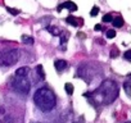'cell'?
I'll list each match as a JSON object with an SVG mask.
<instances>
[{"mask_svg":"<svg viewBox=\"0 0 131 123\" xmlns=\"http://www.w3.org/2000/svg\"><path fill=\"white\" fill-rule=\"evenodd\" d=\"M85 96H90L94 103L107 105V104L114 101L116 97L118 96V87L114 81L107 80L95 91H93L90 94H85Z\"/></svg>","mask_w":131,"mask_h":123,"instance_id":"1","label":"cell"},{"mask_svg":"<svg viewBox=\"0 0 131 123\" xmlns=\"http://www.w3.org/2000/svg\"><path fill=\"white\" fill-rule=\"evenodd\" d=\"M34 101L35 104L44 112H49L51 110L55 104H57V97L54 95V92L48 89V87H41L37 89L35 95H34Z\"/></svg>","mask_w":131,"mask_h":123,"instance_id":"2","label":"cell"},{"mask_svg":"<svg viewBox=\"0 0 131 123\" xmlns=\"http://www.w3.org/2000/svg\"><path fill=\"white\" fill-rule=\"evenodd\" d=\"M19 59V50H3L0 51V67H7L16 64Z\"/></svg>","mask_w":131,"mask_h":123,"instance_id":"3","label":"cell"},{"mask_svg":"<svg viewBox=\"0 0 131 123\" xmlns=\"http://www.w3.org/2000/svg\"><path fill=\"white\" fill-rule=\"evenodd\" d=\"M12 86L16 91L21 92V94H28L30 89H31V83L27 80V77H17L14 76L12 78Z\"/></svg>","mask_w":131,"mask_h":123,"instance_id":"4","label":"cell"},{"mask_svg":"<svg viewBox=\"0 0 131 123\" xmlns=\"http://www.w3.org/2000/svg\"><path fill=\"white\" fill-rule=\"evenodd\" d=\"M62 9H68L70 12H76L77 10V5L75 3H72V2H66V3L58 5V8H57L58 12H60Z\"/></svg>","mask_w":131,"mask_h":123,"instance_id":"5","label":"cell"},{"mask_svg":"<svg viewBox=\"0 0 131 123\" xmlns=\"http://www.w3.org/2000/svg\"><path fill=\"white\" fill-rule=\"evenodd\" d=\"M84 19L82 18H76V17H72V16H70V17H67L66 18V22H67L68 24H72L73 27H79V26H82V22Z\"/></svg>","mask_w":131,"mask_h":123,"instance_id":"6","label":"cell"},{"mask_svg":"<svg viewBox=\"0 0 131 123\" xmlns=\"http://www.w3.org/2000/svg\"><path fill=\"white\" fill-rule=\"evenodd\" d=\"M67 61L66 60H63V59H57L55 61H54V67H55V69L58 71V72H62V71H64L66 68H67Z\"/></svg>","mask_w":131,"mask_h":123,"instance_id":"7","label":"cell"},{"mask_svg":"<svg viewBox=\"0 0 131 123\" xmlns=\"http://www.w3.org/2000/svg\"><path fill=\"white\" fill-rule=\"evenodd\" d=\"M30 75V68L28 67H21L16 71V76L17 77H27Z\"/></svg>","mask_w":131,"mask_h":123,"instance_id":"8","label":"cell"},{"mask_svg":"<svg viewBox=\"0 0 131 123\" xmlns=\"http://www.w3.org/2000/svg\"><path fill=\"white\" fill-rule=\"evenodd\" d=\"M46 30L53 35V36H59L60 35V30L58 28V27H54V26H48L46 27Z\"/></svg>","mask_w":131,"mask_h":123,"instance_id":"9","label":"cell"},{"mask_svg":"<svg viewBox=\"0 0 131 123\" xmlns=\"http://www.w3.org/2000/svg\"><path fill=\"white\" fill-rule=\"evenodd\" d=\"M112 23H113L114 27L119 28V27L123 26V18H122V17H117V18H114V19L112 21Z\"/></svg>","mask_w":131,"mask_h":123,"instance_id":"10","label":"cell"},{"mask_svg":"<svg viewBox=\"0 0 131 123\" xmlns=\"http://www.w3.org/2000/svg\"><path fill=\"white\" fill-rule=\"evenodd\" d=\"M64 90H66V92H67L68 95H72V94H73L75 87H73V85H72V83H66V85H64Z\"/></svg>","mask_w":131,"mask_h":123,"instance_id":"11","label":"cell"},{"mask_svg":"<svg viewBox=\"0 0 131 123\" xmlns=\"http://www.w3.org/2000/svg\"><path fill=\"white\" fill-rule=\"evenodd\" d=\"M36 72H37V75H39V77H40L41 80L45 78V73H44V69H42V66H41V64H39V66L36 67Z\"/></svg>","mask_w":131,"mask_h":123,"instance_id":"12","label":"cell"},{"mask_svg":"<svg viewBox=\"0 0 131 123\" xmlns=\"http://www.w3.org/2000/svg\"><path fill=\"white\" fill-rule=\"evenodd\" d=\"M123 89H125L126 94L130 96V95H131V82H130V81H126V82L123 83Z\"/></svg>","mask_w":131,"mask_h":123,"instance_id":"13","label":"cell"},{"mask_svg":"<svg viewBox=\"0 0 131 123\" xmlns=\"http://www.w3.org/2000/svg\"><path fill=\"white\" fill-rule=\"evenodd\" d=\"M22 41H23L25 44H28V45H32V44H34V39H32L31 36H26V35L22 36Z\"/></svg>","mask_w":131,"mask_h":123,"instance_id":"14","label":"cell"},{"mask_svg":"<svg viewBox=\"0 0 131 123\" xmlns=\"http://www.w3.org/2000/svg\"><path fill=\"white\" fill-rule=\"evenodd\" d=\"M112 21H113V17L111 16V13H107V14H104V16H103V22L109 23V22H112Z\"/></svg>","mask_w":131,"mask_h":123,"instance_id":"15","label":"cell"},{"mask_svg":"<svg viewBox=\"0 0 131 123\" xmlns=\"http://www.w3.org/2000/svg\"><path fill=\"white\" fill-rule=\"evenodd\" d=\"M98 13H99V8H98L96 5L93 7V9H91V12H90V16H91V17H96Z\"/></svg>","mask_w":131,"mask_h":123,"instance_id":"16","label":"cell"},{"mask_svg":"<svg viewBox=\"0 0 131 123\" xmlns=\"http://www.w3.org/2000/svg\"><path fill=\"white\" fill-rule=\"evenodd\" d=\"M116 36V31H113V30H108L107 31V37L108 39H113Z\"/></svg>","mask_w":131,"mask_h":123,"instance_id":"17","label":"cell"},{"mask_svg":"<svg viewBox=\"0 0 131 123\" xmlns=\"http://www.w3.org/2000/svg\"><path fill=\"white\" fill-rule=\"evenodd\" d=\"M7 10H8L10 14H13V16H17V14L19 13V10H17V9H13V8H9V7H7Z\"/></svg>","mask_w":131,"mask_h":123,"instance_id":"18","label":"cell"},{"mask_svg":"<svg viewBox=\"0 0 131 123\" xmlns=\"http://www.w3.org/2000/svg\"><path fill=\"white\" fill-rule=\"evenodd\" d=\"M118 50L116 49V47H113V50H112V53H111V58H116V56H118Z\"/></svg>","mask_w":131,"mask_h":123,"instance_id":"19","label":"cell"},{"mask_svg":"<svg viewBox=\"0 0 131 123\" xmlns=\"http://www.w3.org/2000/svg\"><path fill=\"white\" fill-rule=\"evenodd\" d=\"M123 56H125V59H126V60H130V59H131V51H130V50H127V51L125 53V55H123Z\"/></svg>","mask_w":131,"mask_h":123,"instance_id":"20","label":"cell"},{"mask_svg":"<svg viewBox=\"0 0 131 123\" xmlns=\"http://www.w3.org/2000/svg\"><path fill=\"white\" fill-rule=\"evenodd\" d=\"M95 31H100V30H103V27H102V24H95Z\"/></svg>","mask_w":131,"mask_h":123,"instance_id":"21","label":"cell"},{"mask_svg":"<svg viewBox=\"0 0 131 123\" xmlns=\"http://www.w3.org/2000/svg\"><path fill=\"white\" fill-rule=\"evenodd\" d=\"M77 36H79V37H81V39H84V37H85V35H82V33H79Z\"/></svg>","mask_w":131,"mask_h":123,"instance_id":"22","label":"cell"},{"mask_svg":"<svg viewBox=\"0 0 131 123\" xmlns=\"http://www.w3.org/2000/svg\"><path fill=\"white\" fill-rule=\"evenodd\" d=\"M98 42H99V44H102V45H103V44H104V41H103V40H102V39H99V40H98Z\"/></svg>","mask_w":131,"mask_h":123,"instance_id":"23","label":"cell"},{"mask_svg":"<svg viewBox=\"0 0 131 123\" xmlns=\"http://www.w3.org/2000/svg\"><path fill=\"white\" fill-rule=\"evenodd\" d=\"M5 123H10V119H9V122H8V118L5 119Z\"/></svg>","mask_w":131,"mask_h":123,"instance_id":"24","label":"cell"},{"mask_svg":"<svg viewBox=\"0 0 131 123\" xmlns=\"http://www.w3.org/2000/svg\"><path fill=\"white\" fill-rule=\"evenodd\" d=\"M32 123H37V122H32ZM39 123H40V122H39Z\"/></svg>","mask_w":131,"mask_h":123,"instance_id":"25","label":"cell"},{"mask_svg":"<svg viewBox=\"0 0 131 123\" xmlns=\"http://www.w3.org/2000/svg\"><path fill=\"white\" fill-rule=\"evenodd\" d=\"M73 123H79V122H73Z\"/></svg>","mask_w":131,"mask_h":123,"instance_id":"26","label":"cell"},{"mask_svg":"<svg viewBox=\"0 0 131 123\" xmlns=\"http://www.w3.org/2000/svg\"><path fill=\"white\" fill-rule=\"evenodd\" d=\"M126 123H131V122H126Z\"/></svg>","mask_w":131,"mask_h":123,"instance_id":"27","label":"cell"}]
</instances>
